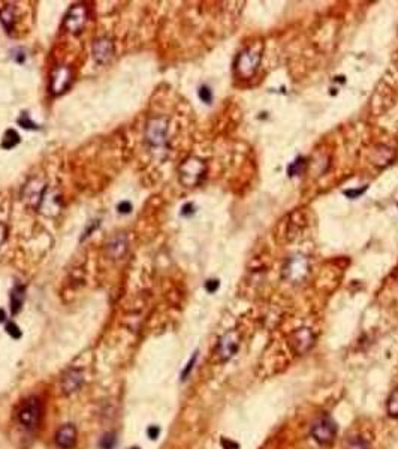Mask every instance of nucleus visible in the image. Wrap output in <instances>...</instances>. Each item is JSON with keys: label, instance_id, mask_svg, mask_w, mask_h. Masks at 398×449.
<instances>
[{"label": "nucleus", "instance_id": "1", "mask_svg": "<svg viewBox=\"0 0 398 449\" xmlns=\"http://www.w3.org/2000/svg\"><path fill=\"white\" fill-rule=\"evenodd\" d=\"M207 172V166L204 163V160L198 159V157H189L186 159L180 168H178V174H180V181L186 186V187H193L196 186L199 181L202 180V177Z\"/></svg>", "mask_w": 398, "mask_h": 449}, {"label": "nucleus", "instance_id": "2", "mask_svg": "<svg viewBox=\"0 0 398 449\" xmlns=\"http://www.w3.org/2000/svg\"><path fill=\"white\" fill-rule=\"evenodd\" d=\"M259 63H260V51H257L254 47L246 48L243 52L238 54L235 60V72L240 78L249 80L256 74Z\"/></svg>", "mask_w": 398, "mask_h": 449}, {"label": "nucleus", "instance_id": "3", "mask_svg": "<svg viewBox=\"0 0 398 449\" xmlns=\"http://www.w3.org/2000/svg\"><path fill=\"white\" fill-rule=\"evenodd\" d=\"M42 412H44L42 401L38 397H30L23 403V406L18 412V421L24 428L35 430V428H38V425L41 422Z\"/></svg>", "mask_w": 398, "mask_h": 449}, {"label": "nucleus", "instance_id": "4", "mask_svg": "<svg viewBox=\"0 0 398 449\" xmlns=\"http://www.w3.org/2000/svg\"><path fill=\"white\" fill-rule=\"evenodd\" d=\"M336 434H337L336 422L329 416H320L311 427V436L320 445L333 443L336 439Z\"/></svg>", "mask_w": 398, "mask_h": 449}, {"label": "nucleus", "instance_id": "5", "mask_svg": "<svg viewBox=\"0 0 398 449\" xmlns=\"http://www.w3.org/2000/svg\"><path fill=\"white\" fill-rule=\"evenodd\" d=\"M166 135H168V121L165 118H151L147 123L146 129V138L147 141L154 146L160 147L166 143Z\"/></svg>", "mask_w": 398, "mask_h": 449}, {"label": "nucleus", "instance_id": "6", "mask_svg": "<svg viewBox=\"0 0 398 449\" xmlns=\"http://www.w3.org/2000/svg\"><path fill=\"white\" fill-rule=\"evenodd\" d=\"M307 273H308V262L304 256L291 258L283 268V277L292 283H298V282L304 280Z\"/></svg>", "mask_w": 398, "mask_h": 449}, {"label": "nucleus", "instance_id": "7", "mask_svg": "<svg viewBox=\"0 0 398 449\" xmlns=\"http://www.w3.org/2000/svg\"><path fill=\"white\" fill-rule=\"evenodd\" d=\"M87 21V8L84 5H74L64 18V27L71 33H80Z\"/></svg>", "mask_w": 398, "mask_h": 449}, {"label": "nucleus", "instance_id": "8", "mask_svg": "<svg viewBox=\"0 0 398 449\" xmlns=\"http://www.w3.org/2000/svg\"><path fill=\"white\" fill-rule=\"evenodd\" d=\"M72 81V72L68 66H57L54 72L51 74L50 81V90L52 95H61L63 92L68 90L69 84Z\"/></svg>", "mask_w": 398, "mask_h": 449}, {"label": "nucleus", "instance_id": "9", "mask_svg": "<svg viewBox=\"0 0 398 449\" xmlns=\"http://www.w3.org/2000/svg\"><path fill=\"white\" fill-rule=\"evenodd\" d=\"M84 382V373L81 368H69L63 376H61V393L66 396H71L74 393H77L81 385Z\"/></svg>", "mask_w": 398, "mask_h": 449}, {"label": "nucleus", "instance_id": "10", "mask_svg": "<svg viewBox=\"0 0 398 449\" xmlns=\"http://www.w3.org/2000/svg\"><path fill=\"white\" fill-rule=\"evenodd\" d=\"M238 346H240V339L235 331H229L225 336H222L217 345V353L220 359L222 361L231 359L238 352Z\"/></svg>", "mask_w": 398, "mask_h": 449}, {"label": "nucleus", "instance_id": "11", "mask_svg": "<svg viewBox=\"0 0 398 449\" xmlns=\"http://www.w3.org/2000/svg\"><path fill=\"white\" fill-rule=\"evenodd\" d=\"M313 343H314V336L308 328H299V330L292 333L291 345L295 349V352L304 353L313 346Z\"/></svg>", "mask_w": 398, "mask_h": 449}, {"label": "nucleus", "instance_id": "12", "mask_svg": "<svg viewBox=\"0 0 398 449\" xmlns=\"http://www.w3.org/2000/svg\"><path fill=\"white\" fill-rule=\"evenodd\" d=\"M77 437H78V433H77L75 425L66 424L63 427H60L58 431L55 433V443L61 449H71L75 446Z\"/></svg>", "mask_w": 398, "mask_h": 449}, {"label": "nucleus", "instance_id": "13", "mask_svg": "<svg viewBox=\"0 0 398 449\" xmlns=\"http://www.w3.org/2000/svg\"><path fill=\"white\" fill-rule=\"evenodd\" d=\"M114 54V44L109 38H99L93 42V57L98 63L109 61Z\"/></svg>", "mask_w": 398, "mask_h": 449}, {"label": "nucleus", "instance_id": "14", "mask_svg": "<svg viewBox=\"0 0 398 449\" xmlns=\"http://www.w3.org/2000/svg\"><path fill=\"white\" fill-rule=\"evenodd\" d=\"M45 184L39 183V180H32L30 183H27L26 189H24V198L27 202L33 204V205H38L41 204L44 195H45Z\"/></svg>", "mask_w": 398, "mask_h": 449}, {"label": "nucleus", "instance_id": "15", "mask_svg": "<svg viewBox=\"0 0 398 449\" xmlns=\"http://www.w3.org/2000/svg\"><path fill=\"white\" fill-rule=\"evenodd\" d=\"M39 211L45 216H55L60 213V197L57 194H47L39 204Z\"/></svg>", "mask_w": 398, "mask_h": 449}, {"label": "nucleus", "instance_id": "16", "mask_svg": "<svg viewBox=\"0 0 398 449\" xmlns=\"http://www.w3.org/2000/svg\"><path fill=\"white\" fill-rule=\"evenodd\" d=\"M23 301H24V289L21 286H15L11 292V310L14 314L20 311Z\"/></svg>", "mask_w": 398, "mask_h": 449}, {"label": "nucleus", "instance_id": "17", "mask_svg": "<svg viewBox=\"0 0 398 449\" xmlns=\"http://www.w3.org/2000/svg\"><path fill=\"white\" fill-rule=\"evenodd\" d=\"M388 415L391 418H398V390H394L386 401Z\"/></svg>", "mask_w": 398, "mask_h": 449}, {"label": "nucleus", "instance_id": "18", "mask_svg": "<svg viewBox=\"0 0 398 449\" xmlns=\"http://www.w3.org/2000/svg\"><path fill=\"white\" fill-rule=\"evenodd\" d=\"M18 143H20V135L14 129H9V131H6V134L3 137L2 147L3 149H14Z\"/></svg>", "mask_w": 398, "mask_h": 449}, {"label": "nucleus", "instance_id": "19", "mask_svg": "<svg viewBox=\"0 0 398 449\" xmlns=\"http://www.w3.org/2000/svg\"><path fill=\"white\" fill-rule=\"evenodd\" d=\"M345 449H370V446L365 439H362L359 436H353L346 440Z\"/></svg>", "mask_w": 398, "mask_h": 449}, {"label": "nucleus", "instance_id": "20", "mask_svg": "<svg viewBox=\"0 0 398 449\" xmlns=\"http://www.w3.org/2000/svg\"><path fill=\"white\" fill-rule=\"evenodd\" d=\"M0 21L3 23V26L11 30L12 29V24H14V9L11 8V5H8L6 8H3L0 11Z\"/></svg>", "mask_w": 398, "mask_h": 449}, {"label": "nucleus", "instance_id": "21", "mask_svg": "<svg viewBox=\"0 0 398 449\" xmlns=\"http://www.w3.org/2000/svg\"><path fill=\"white\" fill-rule=\"evenodd\" d=\"M100 448L102 449H112L114 446H115V436H114V433H108V434H105L102 439H100Z\"/></svg>", "mask_w": 398, "mask_h": 449}, {"label": "nucleus", "instance_id": "22", "mask_svg": "<svg viewBox=\"0 0 398 449\" xmlns=\"http://www.w3.org/2000/svg\"><path fill=\"white\" fill-rule=\"evenodd\" d=\"M199 98H201V100H202V102L210 103V102H211V99H213V93H211V90H210L208 87L202 86L201 89H199Z\"/></svg>", "mask_w": 398, "mask_h": 449}, {"label": "nucleus", "instance_id": "23", "mask_svg": "<svg viewBox=\"0 0 398 449\" xmlns=\"http://www.w3.org/2000/svg\"><path fill=\"white\" fill-rule=\"evenodd\" d=\"M18 123H20L21 126H24L26 129H35V127H38V126L29 118V114H27V112H23V114H21V117L18 118Z\"/></svg>", "mask_w": 398, "mask_h": 449}, {"label": "nucleus", "instance_id": "24", "mask_svg": "<svg viewBox=\"0 0 398 449\" xmlns=\"http://www.w3.org/2000/svg\"><path fill=\"white\" fill-rule=\"evenodd\" d=\"M302 165H304V160H302V159H298V160L292 162V163H291V166H289V169H288L289 175H297V174H299V172H301V166H302Z\"/></svg>", "mask_w": 398, "mask_h": 449}, {"label": "nucleus", "instance_id": "25", "mask_svg": "<svg viewBox=\"0 0 398 449\" xmlns=\"http://www.w3.org/2000/svg\"><path fill=\"white\" fill-rule=\"evenodd\" d=\"M6 333H8L12 339H20V337H21V330H20L14 322H11V324L6 325Z\"/></svg>", "mask_w": 398, "mask_h": 449}, {"label": "nucleus", "instance_id": "26", "mask_svg": "<svg viewBox=\"0 0 398 449\" xmlns=\"http://www.w3.org/2000/svg\"><path fill=\"white\" fill-rule=\"evenodd\" d=\"M196 358H198V352L192 356V359L187 362V365H186V368L183 370V373H181V379L184 380V379H187V376H189V373L192 371V368H193V365H195V362H196Z\"/></svg>", "mask_w": 398, "mask_h": 449}, {"label": "nucleus", "instance_id": "27", "mask_svg": "<svg viewBox=\"0 0 398 449\" xmlns=\"http://www.w3.org/2000/svg\"><path fill=\"white\" fill-rule=\"evenodd\" d=\"M117 211H118V213H121V214H127V213H130V211H132V204H130V202H127V201H121V202L117 205Z\"/></svg>", "mask_w": 398, "mask_h": 449}, {"label": "nucleus", "instance_id": "28", "mask_svg": "<svg viewBox=\"0 0 398 449\" xmlns=\"http://www.w3.org/2000/svg\"><path fill=\"white\" fill-rule=\"evenodd\" d=\"M159 434H160V428H159L157 425H150V427L147 428V436H149L151 440H156V439L159 437Z\"/></svg>", "mask_w": 398, "mask_h": 449}, {"label": "nucleus", "instance_id": "29", "mask_svg": "<svg viewBox=\"0 0 398 449\" xmlns=\"http://www.w3.org/2000/svg\"><path fill=\"white\" fill-rule=\"evenodd\" d=\"M217 288H219V282H217V280H208V282L205 283V289H207L208 292H211V294H213Z\"/></svg>", "mask_w": 398, "mask_h": 449}, {"label": "nucleus", "instance_id": "30", "mask_svg": "<svg viewBox=\"0 0 398 449\" xmlns=\"http://www.w3.org/2000/svg\"><path fill=\"white\" fill-rule=\"evenodd\" d=\"M6 240V226L0 222V246L3 244V241Z\"/></svg>", "mask_w": 398, "mask_h": 449}, {"label": "nucleus", "instance_id": "31", "mask_svg": "<svg viewBox=\"0 0 398 449\" xmlns=\"http://www.w3.org/2000/svg\"><path fill=\"white\" fill-rule=\"evenodd\" d=\"M192 208H193V205H192V204L184 205V207H183V211H181V213H183V216H187L189 213H193V210H192Z\"/></svg>", "mask_w": 398, "mask_h": 449}, {"label": "nucleus", "instance_id": "32", "mask_svg": "<svg viewBox=\"0 0 398 449\" xmlns=\"http://www.w3.org/2000/svg\"><path fill=\"white\" fill-rule=\"evenodd\" d=\"M362 192V189H359V190H350V192H345V194L348 195V197H350V198H353V197H356V195H359Z\"/></svg>", "mask_w": 398, "mask_h": 449}, {"label": "nucleus", "instance_id": "33", "mask_svg": "<svg viewBox=\"0 0 398 449\" xmlns=\"http://www.w3.org/2000/svg\"><path fill=\"white\" fill-rule=\"evenodd\" d=\"M5 319H6L5 311H3V310H0V322H5Z\"/></svg>", "mask_w": 398, "mask_h": 449}, {"label": "nucleus", "instance_id": "34", "mask_svg": "<svg viewBox=\"0 0 398 449\" xmlns=\"http://www.w3.org/2000/svg\"><path fill=\"white\" fill-rule=\"evenodd\" d=\"M130 449H140V448H130Z\"/></svg>", "mask_w": 398, "mask_h": 449}]
</instances>
